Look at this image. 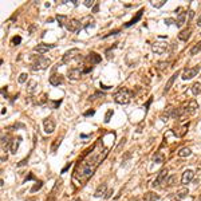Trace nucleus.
Masks as SVG:
<instances>
[{
	"instance_id": "obj_36",
	"label": "nucleus",
	"mask_w": 201,
	"mask_h": 201,
	"mask_svg": "<svg viewBox=\"0 0 201 201\" xmlns=\"http://www.w3.org/2000/svg\"><path fill=\"white\" fill-rule=\"evenodd\" d=\"M27 77L28 75L26 74V73H22L19 75V78H18V80H19V83H24V82H27Z\"/></svg>"
},
{
	"instance_id": "obj_44",
	"label": "nucleus",
	"mask_w": 201,
	"mask_h": 201,
	"mask_svg": "<svg viewBox=\"0 0 201 201\" xmlns=\"http://www.w3.org/2000/svg\"><path fill=\"white\" fill-rule=\"evenodd\" d=\"M60 103H62V100H60V99L59 100H54V102H52V109H57Z\"/></svg>"
},
{
	"instance_id": "obj_25",
	"label": "nucleus",
	"mask_w": 201,
	"mask_h": 201,
	"mask_svg": "<svg viewBox=\"0 0 201 201\" xmlns=\"http://www.w3.org/2000/svg\"><path fill=\"white\" fill-rule=\"evenodd\" d=\"M160 197L157 194H154V193H152V192H148V193H145L144 194V200L145 201H157Z\"/></svg>"
},
{
	"instance_id": "obj_22",
	"label": "nucleus",
	"mask_w": 201,
	"mask_h": 201,
	"mask_svg": "<svg viewBox=\"0 0 201 201\" xmlns=\"http://www.w3.org/2000/svg\"><path fill=\"white\" fill-rule=\"evenodd\" d=\"M87 59L90 60V62H91V66H93L94 63H99V62H100V57H99L97 52H91V54H90L89 57H87Z\"/></svg>"
},
{
	"instance_id": "obj_7",
	"label": "nucleus",
	"mask_w": 201,
	"mask_h": 201,
	"mask_svg": "<svg viewBox=\"0 0 201 201\" xmlns=\"http://www.w3.org/2000/svg\"><path fill=\"white\" fill-rule=\"evenodd\" d=\"M166 174H168V169H162V170H160V173H158V176H157V178H155V180L153 181L152 187H153V188H158L161 184L166 182Z\"/></svg>"
},
{
	"instance_id": "obj_39",
	"label": "nucleus",
	"mask_w": 201,
	"mask_h": 201,
	"mask_svg": "<svg viewBox=\"0 0 201 201\" xmlns=\"http://www.w3.org/2000/svg\"><path fill=\"white\" fill-rule=\"evenodd\" d=\"M111 115H113V109H110V110H107V113H106V117H105V122L109 123V122H110V118H111Z\"/></svg>"
},
{
	"instance_id": "obj_12",
	"label": "nucleus",
	"mask_w": 201,
	"mask_h": 201,
	"mask_svg": "<svg viewBox=\"0 0 201 201\" xmlns=\"http://www.w3.org/2000/svg\"><path fill=\"white\" fill-rule=\"evenodd\" d=\"M152 50L155 54H165L168 51V44L166 43H154L152 44Z\"/></svg>"
},
{
	"instance_id": "obj_46",
	"label": "nucleus",
	"mask_w": 201,
	"mask_h": 201,
	"mask_svg": "<svg viewBox=\"0 0 201 201\" xmlns=\"http://www.w3.org/2000/svg\"><path fill=\"white\" fill-rule=\"evenodd\" d=\"M27 162H28V160L26 158V160H23V161H20V162L18 164V166H19V168H20V166H24V165H26Z\"/></svg>"
},
{
	"instance_id": "obj_41",
	"label": "nucleus",
	"mask_w": 201,
	"mask_h": 201,
	"mask_svg": "<svg viewBox=\"0 0 201 201\" xmlns=\"http://www.w3.org/2000/svg\"><path fill=\"white\" fill-rule=\"evenodd\" d=\"M188 128H189V122H188V123H185L184 126H182V129H181V133H180V135H181V137H182V135H184L185 133H187V130H188Z\"/></svg>"
},
{
	"instance_id": "obj_20",
	"label": "nucleus",
	"mask_w": 201,
	"mask_h": 201,
	"mask_svg": "<svg viewBox=\"0 0 201 201\" xmlns=\"http://www.w3.org/2000/svg\"><path fill=\"white\" fill-rule=\"evenodd\" d=\"M12 145V141H9V137L8 135H6V137H2V150L3 152H7L8 150V148Z\"/></svg>"
},
{
	"instance_id": "obj_13",
	"label": "nucleus",
	"mask_w": 201,
	"mask_h": 201,
	"mask_svg": "<svg viewBox=\"0 0 201 201\" xmlns=\"http://www.w3.org/2000/svg\"><path fill=\"white\" fill-rule=\"evenodd\" d=\"M178 75H180V71H176V73H174V74L172 75V77L169 78V80H168V82H166V84H165V87H164V94H166V93L169 91V90H170V87L173 86L174 80L177 79V77H178Z\"/></svg>"
},
{
	"instance_id": "obj_27",
	"label": "nucleus",
	"mask_w": 201,
	"mask_h": 201,
	"mask_svg": "<svg viewBox=\"0 0 201 201\" xmlns=\"http://www.w3.org/2000/svg\"><path fill=\"white\" fill-rule=\"evenodd\" d=\"M192 94L193 95H198V94H201V83L200 82H196V83H193L192 84Z\"/></svg>"
},
{
	"instance_id": "obj_55",
	"label": "nucleus",
	"mask_w": 201,
	"mask_h": 201,
	"mask_svg": "<svg viewBox=\"0 0 201 201\" xmlns=\"http://www.w3.org/2000/svg\"><path fill=\"white\" fill-rule=\"evenodd\" d=\"M134 201H139V200H137V198H135V200H134Z\"/></svg>"
},
{
	"instance_id": "obj_2",
	"label": "nucleus",
	"mask_w": 201,
	"mask_h": 201,
	"mask_svg": "<svg viewBox=\"0 0 201 201\" xmlns=\"http://www.w3.org/2000/svg\"><path fill=\"white\" fill-rule=\"evenodd\" d=\"M130 98H132V95H130V91L128 89H119L114 94V100L119 105H128L130 102Z\"/></svg>"
},
{
	"instance_id": "obj_8",
	"label": "nucleus",
	"mask_w": 201,
	"mask_h": 201,
	"mask_svg": "<svg viewBox=\"0 0 201 201\" xmlns=\"http://www.w3.org/2000/svg\"><path fill=\"white\" fill-rule=\"evenodd\" d=\"M55 47V44H47V43H40L38 44V46H35L32 48V51L35 54H38V55H43V54H46L48 50H51Z\"/></svg>"
},
{
	"instance_id": "obj_15",
	"label": "nucleus",
	"mask_w": 201,
	"mask_h": 201,
	"mask_svg": "<svg viewBox=\"0 0 201 201\" xmlns=\"http://www.w3.org/2000/svg\"><path fill=\"white\" fill-rule=\"evenodd\" d=\"M198 109V103H197V100L196 99H192V100H189V103H188V106H187V114H193L196 110Z\"/></svg>"
},
{
	"instance_id": "obj_50",
	"label": "nucleus",
	"mask_w": 201,
	"mask_h": 201,
	"mask_svg": "<svg viewBox=\"0 0 201 201\" xmlns=\"http://www.w3.org/2000/svg\"><path fill=\"white\" fill-rule=\"evenodd\" d=\"M111 194H113V190H109V192L106 193V196H105V197H106V198H110V197H111Z\"/></svg>"
},
{
	"instance_id": "obj_11",
	"label": "nucleus",
	"mask_w": 201,
	"mask_h": 201,
	"mask_svg": "<svg viewBox=\"0 0 201 201\" xmlns=\"http://www.w3.org/2000/svg\"><path fill=\"white\" fill-rule=\"evenodd\" d=\"M194 177V172L192 169H188V170H185V172L182 173V177H181V184H184V185H188L190 181L193 180Z\"/></svg>"
},
{
	"instance_id": "obj_17",
	"label": "nucleus",
	"mask_w": 201,
	"mask_h": 201,
	"mask_svg": "<svg viewBox=\"0 0 201 201\" xmlns=\"http://www.w3.org/2000/svg\"><path fill=\"white\" fill-rule=\"evenodd\" d=\"M142 14H144V8H141L139 11L137 12V15H135V16H134L132 20H130V22H128L126 24H125V27H130V26H133V24H135L141 18H142Z\"/></svg>"
},
{
	"instance_id": "obj_37",
	"label": "nucleus",
	"mask_w": 201,
	"mask_h": 201,
	"mask_svg": "<svg viewBox=\"0 0 201 201\" xmlns=\"http://www.w3.org/2000/svg\"><path fill=\"white\" fill-rule=\"evenodd\" d=\"M20 42H22V38H20V36H14V38H12V40H11L12 46H19Z\"/></svg>"
},
{
	"instance_id": "obj_19",
	"label": "nucleus",
	"mask_w": 201,
	"mask_h": 201,
	"mask_svg": "<svg viewBox=\"0 0 201 201\" xmlns=\"http://www.w3.org/2000/svg\"><path fill=\"white\" fill-rule=\"evenodd\" d=\"M190 34H192V30H190V28H185V30H182V31L178 34V39L187 42V40L190 38Z\"/></svg>"
},
{
	"instance_id": "obj_47",
	"label": "nucleus",
	"mask_w": 201,
	"mask_h": 201,
	"mask_svg": "<svg viewBox=\"0 0 201 201\" xmlns=\"http://www.w3.org/2000/svg\"><path fill=\"white\" fill-rule=\"evenodd\" d=\"M94 113H95V110H89V111L83 113V115H84V117H89V115H93Z\"/></svg>"
},
{
	"instance_id": "obj_5",
	"label": "nucleus",
	"mask_w": 201,
	"mask_h": 201,
	"mask_svg": "<svg viewBox=\"0 0 201 201\" xmlns=\"http://www.w3.org/2000/svg\"><path fill=\"white\" fill-rule=\"evenodd\" d=\"M200 70H201V66H200V64H197V66H194V67H192V68H185L184 73H182V75H181V78H182L184 80L192 79V78H194L196 75L198 74Z\"/></svg>"
},
{
	"instance_id": "obj_24",
	"label": "nucleus",
	"mask_w": 201,
	"mask_h": 201,
	"mask_svg": "<svg viewBox=\"0 0 201 201\" xmlns=\"http://www.w3.org/2000/svg\"><path fill=\"white\" fill-rule=\"evenodd\" d=\"M20 141H22V137H18V141H16V139H14V141H12V145H11V153H12V154H16L18 149H19V144H20Z\"/></svg>"
},
{
	"instance_id": "obj_21",
	"label": "nucleus",
	"mask_w": 201,
	"mask_h": 201,
	"mask_svg": "<svg viewBox=\"0 0 201 201\" xmlns=\"http://www.w3.org/2000/svg\"><path fill=\"white\" fill-rule=\"evenodd\" d=\"M187 15H188L187 12H180L177 19H176V26H177V27L182 26V24L185 23V20H187Z\"/></svg>"
},
{
	"instance_id": "obj_18",
	"label": "nucleus",
	"mask_w": 201,
	"mask_h": 201,
	"mask_svg": "<svg viewBox=\"0 0 201 201\" xmlns=\"http://www.w3.org/2000/svg\"><path fill=\"white\" fill-rule=\"evenodd\" d=\"M94 23H95V22H94V19H93L91 16H86V18L82 20V27L86 28V30H89L90 27H94V26H95Z\"/></svg>"
},
{
	"instance_id": "obj_42",
	"label": "nucleus",
	"mask_w": 201,
	"mask_h": 201,
	"mask_svg": "<svg viewBox=\"0 0 201 201\" xmlns=\"http://www.w3.org/2000/svg\"><path fill=\"white\" fill-rule=\"evenodd\" d=\"M103 93L102 94H100V93H97V94H94V95H90V100H94L95 98H98V97H103Z\"/></svg>"
},
{
	"instance_id": "obj_35",
	"label": "nucleus",
	"mask_w": 201,
	"mask_h": 201,
	"mask_svg": "<svg viewBox=\"0 0 201 201\" xmlns=\"http://www.w3.org/2000/svg\"><path fill=\"white\" fill-rule=\"evenodd\" d=\"M95 4H97V3H95L94 0H84V2H83V6L87 7V8H93Z\"/></svg>"
},
{
	"instance_id": "obj_1",
	"label": "nucleus",
	"mask_w": 201,
	"mask_h": 201,
	"mask_svg": "<svg viewBox=\"0 0 201 201\" xmlns=\"http://www.w3.org/2000/svg\"><path fill=\"white\" fill-rule=\"evenodd\" d=\"M109 154V146H105L103 138L100 137L93 148H89L86 152L79 157L77 166L74 169V181H77L79 187H83L89 178L95 173L100 162Z\"/></svg>"
},
{
	"instance_id": "obj_53",
	"label": "nucleus",
	"mask_w": 201,
	"mask_h": 201,
	"mask_svg": "<svg viewBox=\"0 0 201 201\" xmlns=\"http://www.w3.org/2000/svg\"><path fill=\"white\" fill-rule=\"evenodd\" d=\"M193 15H194V12L192 11V9H190V11H189V19H192V18H193Z\"/></svg>"
},
{
	"instance_id": "obj_29",
	"label": "nucleus",
	"mask_w": 201,
	"mask_h": 201,
	"mask_svg": "<svg viewBox=\"0 0 201 201\" xmlns=\"http://www.w3.org/2000/svg\"><path fill=\"white\" fill-rule=\"evenodd\" d=\"M189 194V190L187 189V188H184V189H180L178 190V192H177V198H185V197H187V196Z\"/></svg>"
},
{
	"instance_id": "obj_6",
	"label": "nucleus",
	"mask_w": 201,
	"mask_h": 201,
	"mask_svg": "<svg viewBox=\"0 0 201 201\" xmlns=\"http://www.w3.org/2000/svg\"><path fill=\"white\" fill-rule=\"evenodd\" d=\"M64 27H66L70 32H78L79 30L82 28V22H79L77 19H71L64 24Z\"/></svg>"
},
{
	"instance_id": "obj_16",
	"label": "nucleus",
	"mask_w": 201,
	"mask_h": 201,
	"mask_svg": "<svg viewBox=\"0 0 201 201\" xmlns=\"http://www.w3.org/2000/svg\"><path fill=\"white\" fill-rule=\"evenodd\" d=\"M106 189H107V185H106V184H100L99 187L95 189L94 197H102L103 194H106Z\"/></svg>"
},
{
	"instance_id": "obj_45",
	"label": "nucleus",
	"mask_w": 201,
	"mask_h": 201,
	"mask_svg": "<svg viewBox=\"0 0 201 201\" xmlns=\"http://www.w3.org/2000/svg\"><path fill=\"white\" fill-rule=\"evenodd\" d=\"M31 180H35V176H34V173H30L27 177H26V182L27 181H31Z\"/></svg>"
},
{
	"instance_id": "obj_30",
	"label": "nucleus",
	"mask_w": 201,
	"mask_h": 201,
	"mask_svg": "<svg viewBox=\"0 0 201 201\" xmlns=\"http://www.w3.org/2000/svg\"><path fill=\"white\" fill-rule=\"evenodd\" d=\"M176 180H177V176H170L169 178H166V187H173V185H176Z\"/></svg>"
},
{
	"instance_id": "obj_32",
	"label": "nucleus",
	"mask_w": 201,
	"mask_h": 201,
	"mask_svg": "<svg viewBox=\"0 0 201 201\" xmlns=\"http://www.w3.org/2000/svg\"><path fill=\"white\" fill-rule=\"evenodd\" d=\"M43 187V181H36V184L34 185V187L31 188V193H35V192H38V190Z\"/></svg>"
},
{
	"instance_id": "obj_40",
	"label": "nucleus",
	"mask_w": 201,
	"mask_h": 201,
	"mask_svg": "<svg viewBox=\"0 0 201 201\" xmlns=\"http://www.w3.org/2000/svg\"><path fill=\"white\" fill-rule=\"evenodd\" d=\"M168 64H169V63H166V62H158V63H157V67H158L160 70H165V68L168 67Z\"/></svg>"
},
{
	"instance_id": "obj_52",
	"label": "nucleus",
	"mask_w": 201,
	"mask_h": 201,
	"mask_svg": "<svg viewBox=\"0 0 201 201\" xmlns=\"http://www.w3.org/2000/svg\"><path fill=\"white\" fill-rule=\"evenodd\" d=\"M176 23V20H172V19H165V23H166V24H170V23Z\"/></svg>"
},
{
	"instance_id": "obj_51",
	"label": "nucleus",
	"mask_w": 201,
	"mask_h": 201,
	"mask_svg": "<svg viewBox=\"0 0 201 201\" xmlns=\"http://www.w3.org/2000/svg\"><path fill=\"white\" fill-rule=\"evenodd\" d=\"M196 24H197L198 27H201V14L198 15V19H197V23H196Z\"/></svg>"
},
{
	"instance_id": "obj_4",
	"label": "nucleus",
	"mask_w": 201,
	"mask_h": 201,
	"mask_svg": "<svg viewBox=\"0 0 201 201\" xmlns=\"http://www.w3.org/2000/svg\"><path fill=\"white\" fill-rule=\"evenodd\" d=\"M80 51L78 48H71V50H68V51H66L64 52V55H63V58H62V64H67V63H70L73 59H78L79 57H80Z\"/></svg>"
},
{
	"instance_id": "obj_54",
	"label": "nucleus",
	"mask_w": 201,
	"mask_h": 201,
	"mask_svg": "<svg viewBox=\"0 0 201 201\" xmlns=\"http://www.w3.org/2000/svg\"><path fill=\"white\" fill-rule=\"evenodd\" d=\"M100 89H106L107 90V89H110V86H103V84L100 83Z\"/></svg>"
},
{
	"instance_id": "obj_23",
	"label": "nucleus",
	"mask_w": 201,
	"mask_h": 201,
	"mask_svg": "<svg viewBox=\"0 0 201 201\" xmlns=\"http://www.w3.org/2000/svg\"><path fill=\"white\" fill-rule=\"evenodd\" d=\"M36 87H39L38 82H35V80H28V83H27V91L28 93H34L35 90H36Z\"/></svg>"
},
{
	"instance_id": "obj_10",
	"label": "nucleus",
	"mask_w": 201,
	"mask_h": 201,
	"mask_svg": "<svg viewBox=\"0 0 201 201\" xmlns=\"http://www.w3.org/2000/svg\"><path fill=\"white\" fill-rule=\"evenodd\" d=\"M43 128H44V133H47V134L54 133V130H55V122H54V119H52V118L43 119Z\"/></svg>"
},
{
	"instance_id": "obj_31",
	"label": "nucleus",
	"mask_w": 201,
	"mask_h": 201,
	"mask_svg": "<svg viewBox=\"0 0 201 201\" xmlns=\"http://www.w3.org/2000/svg\"><path fill=\"white\" fill-rule=\"evenodd\" d=\"M63 137H64V134H62V135H60V137H58L57 139H55V142H54V145H52V148H51V150H52V152H55V150H57V148H58L59 145H60V142H62V139H63Z\"/></svg>"
},
{
	"instance_id": "obj_48",
	"label": "nucleus",
	"mask_w": 201,
	"mask_h": 201,
	"mask_svg": "<svg viewBox=\"0 0 201 201\" xmlns=\"http://www.w3.org/2000/svg\"><path fill=\"white\" fill-rule=\"evenodd\" d=\"M91 9H93V12H98V9H99V4L97 3V4H95V6H94Z\"/></svg>"
},
{
	"instance_id": "obj_43",
	"label": "nucleus",
	"mask_w": 201,
	"mask_h": 201,
	"mask_svg": "<svg viewBox=\"0 0 201 201\" xmlns=\"http://www.w3.org/2000/svg\"><path fill=\"white\" fill-rule=\"evenodd\" d=\"M7 95H8V94H7V86H4V87L2 89V97H3V98H7Z\"/></svg>"
},
{
	"instance_id": "obj_34",
	"label": "nucleus",
	"mask_w": 201,
	"mask_h": 201,
	"mask_svg": "<svg viewBox=\"0 0 201 201\" xmlns=\"http://www.w3.org/2000/svg\"><path fill=\"white\" fill-rule=\"evenodd\" d=\"M165 3H166V0H158V2H152V6L155 8H161Z\"/></svg>"
},
{
	"instance_id": "obj_9",
	"label": "nucleus",
	"mask_w": 201,
	"mask_h": 201,
	"mask_svg": "<svg viewBox=\"0 0 201 201\" xmlns=\"http://www.w3.org/2000/svg\"><path fill=\"white\" fill-rule=\"evenodd\" d=\"M82 74H83V70H80L79 67H73L67 71V78L70 80H78Z\"/></svg>"
},
{
	"instance_id": "obj_33",
	"label": "nucleus",
	"mask_w": 201,
	"mask_h": 201,
	"mask_svg": "<svg viewBox=\"0 0 201 201\" xmlns=\"http://www.w3.org/2000/svg\"><path fill=\"white\" fill-rule=\"evenodd\" d=\"M153 161H154V162H160V164L164 162V154L161 153V152H158V153L153 157Z\"/></svg>"
},
{
	"instance_id": "obj_3",
	"label": "nucleus",
	"mask_w": 201,
	"mask_h": 201,
	"mask_svg": "<svg viewBox=\"0 0 201 201\" xmlns=\"http://www.w3.org/2000/svg\"><path fill=\"white\" fill-rule=\"evenodd\" d=\"M50 63H51V60H50L48 58H44V57H39L35 62L32 63L31 68L34 70V71H38V70H46Z\"/></svg>"
},
{
	"instance_id": "obj_28",
	"label": "nucleus",
	"mask_w": 201,
	"mask_h": 201,
	"mask_svg": "<svg viewBox=\"0 0 201 201\" xmlns=\"http://www.w3.org/2000/svg\"><path fill=\"white\" fill-rule=\"evenodd\" d=\"M201 51V40H200V42L198 43H196L194 44V46L192 47V48H190V55H196V54H198Z\"/></svg>"
},
{
	"instance_id": "obj_49",
	"label": "nucleus",
	"mask_w": 201,
	"mask_h": 201,
	"mask_svg": "<svg viewBox=\"0 0 201 201\" xmlns=\"http://www.w3.org/2000/svg\"><path fill=\"white\" fill-rule=\"evenodd\" d=\"M152 100H153V99H152V98H150V99L148 100V103H146V105H145V111H146V110H148V107L150 106V103H152Z\"/></svg>"
},
{
	"instance_id": "obj_14",
	"label": "nucleus",
	"mask_w": 201,
	"mask_h": 201,
	"mask_svg": "<svg viewBox=\"0 0 201 201\" xmlns=\"http://www.w3.org/2000/svg\"><path fill=\"white\" fill-rule=\"evenodd\" d=\"M62 82H63V78L60 74H52L51 77H50V84H51V86H59Z\"/></svg>"
},
{
	"instance_id": "obj_38",
	"label": "nucleus",
	"mask_w": 201,
	"mask_h": 201,
	"mask_svg": "<svg viewBox=\"0 0 201 201\" xmlns=\"http://www.w3.org/2000/svg\"><path fill=\"white\" fill-rule=\"evenodd\" d=\"M57 19H58V24H59L60 27H62V26H63V22H64V20H66L67 18L64 16V15H58Z\"/></svg>"
},
{
	"instance_id": "obj_26",
	"label": "nucleus",
	"mask_w": 201,
	"mask_h": 201,
	"mask_svg": "<svg viewBox=\"0 0 201 201\" xmlns=\"http://www.w3.org/2000/svg\"><path fill=\"white\" fill-rule=\"evenodd\" d=\"M192 154V149L190 148H182L178 150V155L180 157H189V155Z\"/></svg>"
}]
</instances>
